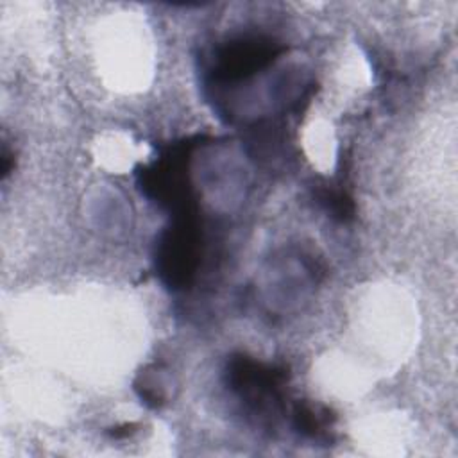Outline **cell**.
Here are the masks:
<instances>
[{
  "mask_svg": "<svg viewBox=\"0 0 458 458\" xmlns=\"http://www.w3.org/2000/svg\"><path fill=\"white\" fill-rule=\"evenodd\" d=\"M284 50V45L263 34L233 38L215 48L209 66V82L213 86H229L247 81L268 68Z\"/></svg>",
  "mask_w": 458,
  "mask_h": 458,
  "instance_id": "obj_4",
  "label": "cell"
},
{
  "mask_svg": "<svg viewBox=\"0 0 458 458\" xmlns=\"http://www.w3.org/2000/svg\"><path fill=\"white\" fill-rule=\"evenodd\" d=\"M202 140L204 136H195L172 143L161 150L152 165L141 166L136 172L141 191L174 215L197 209L188 177V165L193 150Z\"/></svg>",
  "mask_w": 458,
  "mask_h": 458,
  "instance_id": "obj_1",
  "label": "cell"
},
{
  "mask_svg": "<svg viewBox=\"0 0 458 458\" xmlns=\"http://www.w3.org/2000/svg\"><path fill=\"white\" fill-rule=\"evenodd\" d=\"M225 383L245 404V410L250 415L259 419V422H272V417L283 408L288 370L281 365H270L245 354H234L225 367Z\"/></svg>",
  "mask_w": 458,
  "mask_h": 458,
  "instance_id": "obj_3",
  "label": "cell"
},
{
  "mask_svg": "<svg viewBox=\"0 0 458 458\" xmlns=\"http://www.w3.org/2000/svg\"><path fill=\"white\" fill-rule=\"evenodd\" d=\"M134 390L138 392L140 399L150 408H159L165 404V386L157 374V369H145V372H141L134 381Z\"/></svg>",
  "mask_w": 458,
  "mask_h": 458,
  "instance_id": "obj_7",
  "label": "cell"
},
{
  "mask_svg": "<svg viewBox=\"0 0 458 458\" xmlns=\"http://www.w3.org/2000/svg\"><path fill=\"white\" fill-rule=\"evenodd\" d=\"M315 197L335 220L349 222L354 216V200L344 188L324 186L317 190Z\"/></svg>",
  "mask_w": 458,
  "mask_h": 458,
  "instance_id": "obj_6",
  "label": "cell"
},
{
  "mask_svg": "<svg viewBox=\"0 0 458 458\" xmlns=\"http://www.w3.org/2000/svg\"><path fill=\"white\" fill-rule=\"evenodd\" d=\"M292 424L293 429L306 438L329 440L335 415L326 406L299 401L292 411Z\"/></svg>",
  "mask_w": 458,
  "mask_h": 458,
  "instance_id": "obj_5",
  "label": "cell"
},
{
  "mask_svg": "<svg viewBox=\"0 0 458 458\" xmlns=\"http://www.w3.org/2000/svg\"><path fill=\"white\" fill-rule=\"evenodd\" d=\"M136 424H129V422H125V424H122V426H114V428H109V431H107V435L111 437V438H127V437H131L132 433H136Z\"/></svg>",
  "mask_w": 458,
  "mask_h": 458,
  "instance_id": "obj_8",
  "label": "cell"
},
{
  "mask_svg": "<svg viewBox=\"0 0 458 458\" xmlns=\"http://www.w3.org/2000/svg\"><path fill=\"white\" fill-rule=\"evenodd\" d=\"M204 258V233L197 209L174 215V222L156 242V270L172 290L193 284Z\"/></svg>",
  "mask_w": 458,
  "mask_h": 458,
  "instance_id": "obj_2",
  "label": "cell"
}]
</instances>
